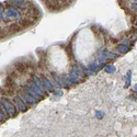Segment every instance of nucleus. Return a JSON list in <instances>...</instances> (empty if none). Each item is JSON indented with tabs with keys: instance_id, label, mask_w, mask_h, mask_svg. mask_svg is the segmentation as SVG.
<instances>
[{
	"instance_id": "obj_3",
	"label": "nucleus",
	"mask_w": 137,
	"mask_h": 137,
	"mask_svg": "<svg viewBox=\"0 0 137 137\" xmlns=\"http://www.w3.org/2000/svg\"><path fill=\"white\" fill-rule=\"evenodd\" d=\"M105 69H106V71H108V73H114V70H115V67L111 65V66H106Z\"/></svg>"
},
{
	"instance_id": "obj_2",
	"label": "nucleus",
	"mask_w": 137,
	"mask_h": 137,
	"mask_svg": "<svg viewBox=\"0 0 137 137\" xmlns=\"http://www.w3.org/2000/svg\"><path fill=\"white\" fill-rule=\"evenodd\" d=\"M117 49H119V52L120 53H122V54H126V53H128V51H129V48H128V46H126V45H120L119 47H117Z\"/></svg>"
},
{
	"instance_id": "obj_7",
	"label": "nucleus",
	"mask_w": 137,
	"mask_h": 137,
	"mask_svg": "<svg viewBox=\"0 0 137 137\" xmlns=\"http://www.w3.org/2000/svg\"><path fill=\"white\" fill-rule=\"evenodd\" d=\"M136 26H137V18H136Z\"/></svg>"
},
{
	"instance_id": "obj_5",
	"label": "nucleus",
	"mask_w": 137,
	"mask_h": 137,
	"mask_svg": "<svg viewBox=\"0 0 137 137\" xmlns=\"http://www.w3.org/2000/svg\"><path fill=\"white\" fill-rule=\"evenodd\" d=\"M131 7H132V9L134 11H137V2H135V3H133L132 6H131Z\"/></svg>"
},
{
	"instance_id": "obj_6",
	"label": "nucleus",
	"mask_w": 137,
	"mask_h": 137,
	"mask_svg": "<svg viewBox=\"0 0 137 137\" xmlns=\"http://www.w3.org/2000/svg\"><path fill=\"white\" fill-rule=\"evenodd\" d=\"M135 91H136V93H137V83L135 85Z\"/></svg>"
},
{
	"instance_id": "obj_4",
	"label": "nucleus",
	"mask_w": 137,
	"mask_h": 137,
	"mask_svg": "<svg viewBox=\"0 0 137 137\" xmlns=\"http://www.w3.org/2000/svg\"><path fill=\"white\" fill-rule=\"evenodd\" d=\"M131 42H132V41H131L129 39H124L123 41H122V44H123V45H126V46H127V45L131 44Z\"/></svg>"
},
{
	"instance_id": "obj_1",
	"label": "nucleus",
	"mask_w": 137,
	"mask_h": 137,
	"mask_svg": "<svg viewBox=\"0 0 137 137\" xmlns=\"http://www.w3.org/2000/svg\"><path fill=\"white\" fill-rule=\"evenodd\" d=\"M131 82H132V71L128 70L127 73V78H126V82H125V88H128L131 86Z\"/></svg>"
}]
</instances>
